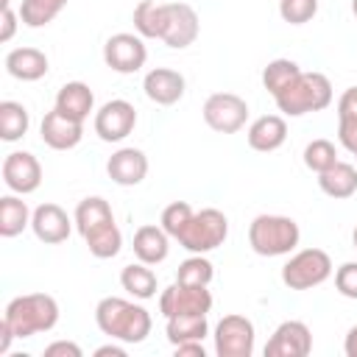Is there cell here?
<instances>
[{
    "label": "cell",
    "instance_id": "cell-1",
    "mask_svg": "<svg viewBox=\"0 0 357 357\" xmlns=\"http://www.w3.org/2000/svg\"><path fill=\"white\" fill-rule=\"evenodd\" d=\"M73 220H75V229L84 237V243H86V248H89L92 257L112 259V257L120 254L123 234H120V229L114 223V212H112V206H109L106 198L89 195V198L78 201Z\"/></svg>",
    "mask_w": 357,
    "mask_h": 357
},
{
    "label": "cell",
    "instance_id": "cell-2",
    "mask_svg": "<svg viewBox=\"0 0 357 357\" xmlns=\"http://www.w3.org/2000/svg\"><path fill=\"white\" fill-rule=\"evenodd\" d=\"M95 324L98 329L120 343H142L151 335V312L142 304H134L120 296H106L95 307Z\"/></svg>",
    "mask_w": 357,
    "mask_h": 357
},
{
    "label": "cell",
    "instance_id": "cell-3",
    "mask_svg": "<svg viewBox=\"0 0 357 357\" xmlns=\"http://www.w3.org/2000/svg\"><path fill=\"white\" fill-rule=\"evenodd\" d=\"M3 321L11 326V332L25 340L39 332H50L59 324V301L47 293H25L6 304Z\"/></svg>",
    "mask_w": 357,
    "mask_h": 357
},
{
    "label": "cell",
    "instance_id": "cell-4",
    "mask_svg": "<svg viewBox=\"0 0 357 357\" xmlns=\"http://www.w3.org/2000/svg\"><path fill=\"white\" fill-rule=\"evenodd\" d=\"M276 109L284 117H301L310 112H324L332 103V81L324 73H298V78L282 89L276 98Z\"/></svg>",
    "mask_w": 357,
    "mask_h": 357
},
{
    "label": "cell",
    "instance_id": "cell-5",
    "mask_svg": "<svg viewBox=\"0 0 357 357\" xmlns=\"http://www.w3.org/2000/svg\"><path fill=\"white\" fill-rule=\"evenodd\" d=\"M301 229L287 215H257L248 226V245L259 257H284L296 251Z\"/></svg>",
    "mask_w": 357,
    "mask_h": 357
},
{
    "label": "cell",
    "instance_id": "cell-6",
    "mask_svg": "<svg viewBox=\"0 0 357 357\" xmlns=\"http://www.w3.org/2000/svg\"><path fill=\"white\" fill-rule=\"evenodd\" d=\"M201 20L190 3H156L153 39H162L173 50H184L198 39Z\"/></svg>",
    "mask_w": 357,
    "mask_h": 357
},
{
    "label": "cell",
    "instance_id": "cell-7",
    "mask_svg": "<svg viewBox=\"0 0 357 357\" xmlns=\"http://www.w3.org/2000/svg\"><path fill=\"white\" fill-rule=\"evenodd\" d=\"M226 237H229V218L220 209L206 206L201 212H192L190 223L184 226V231L176 240L190 254H209V251L220 248L226 243Z\"/></svg>",
    "mask_w": 357,
    "mask_h": 357
},
{
    "label": "cell",
    "instance_id": "cell-8",
    "mask_svg": "<svg viewBox=\"0 0 357 357\" xmlns=\"http://www.w3.org/2000/svg\"><path fill=\"white\" fill-rule=\"evenodd\" d=\"M332 276V259L324 248H301L282 265V282L290 290H312Z\"/></svg>",
    "mask_w": 357,
    "mask_h": 357
},
{
    "label": "cell",
    "instance_id": "cell-9",
    "mask_svg": "<svg viewBox=\"0 0 357 357\" xmlns=\"http://www.w3.org/2000/svg\"><path fill=\"white\" fill-rule=\"evenodd\" d=\"M215 354L218 357H251L254 354V324L245 315H223L215 326Z\"/></svg>",
    "mask_w": 357,
    "mask_h": 357
},
{
    "label": "cell",
    "instance_id": "cell-10",
    "mask_svg": "<svg viewBox=\"0 0 357 357\" xmlns=\"http://www.w3.org/2000/svg\"><path fill=\"white\" fill-rule=\"evenodd\" d=\"M248 120V103L234 92H215L204 100V123L218 134H234Z\"/></svg>",
    "mask_w": 357,
    "mask_h": 357
},
{
    "label": "cell",
    "instance_id": "cell-11",
    "mask_svg": "<svg viewBox=\"0 0 357 357\" xmlns=\"http://www.w3.org/2000/svg\"><path fill=\"white\" fill-rule=\"evenodd\" d=\"M103 61L109 70L120 73V75H131L137 70L145 67L148 61V47L142 42L139 33H114L106 39L103 45Z\"/></svg>",
    "mask_w": 357,
    "mask_h": 357
},
{
    "label": "cell",
    "instance_id": "cell-12",
    "mask_svg": "<svg viewBox=\"0 0 357 357\" xmlns=\"http://www.w3.org/2000/svg\"><path fill=\"white\" fill-rule=\"evenodd\" d=\"M209 310H212V293L206 287L173 282L159 296V312L165 318H173V315H206Z\"/></svg>",
    "mask_w": 357,
    "mask_h": 357
},
{
    "label": "cell",
    "instance_id": "cell-13",
    "mask_svg": "<svg viewBox=\"0 0 357 357\" xmlns=\"http://www.w3.org/2000/svg\"><path fill=\"white\" fill-rule=\"evenodd\" d=\"M134 126H137V109L123 98L106 100L95 112V134L103 142H123L134 131Z\"/></svg>",
    "mask_w": 357,
    "mask_h": 357
},
{
    "label": "cell",
    "instance_id": "cell-14",
    "mask_svg": "<svg viewBox=\"0 0 357 357\" xmlns=\"http://www.w3.org/2000/svg\"><path fill=\"white\" fill-rule=\"evenodd\" d=\"M0 173H3L6 187L11 192H17V195H31L42 184V165L28 151H11L3 159V170Z\"/></svg>",
    "mask_w": 357,
    "mask_h": 357
},
{
    "label": "cell",
    "instance_id": "cell-15",
    "mask_svg": "<svg viewBox=\"0 0 357 357\" xmlns=\"http://www.w3.org/2000/svg\"><path fill=\"white\" fill-rule=\"evenodd\" d=\"M312 351V332L304 321H282L265 343V357H307Z\"/></svg>",
    "mask_w": 357,
    "mask_h": 357
},
{
    "label": "cell",
    "instance_id": "cell-16",
    "mask_svg": "<svg viewBox=\"0 0 357 357\" xmlns=\"http://www.w3.org/2000/svg\"><path fill=\"white\" fill-rule=\"evenodd\" d=\"M39 134H42V142L53 151H70L81 142L84 137V123L81 120H73L67 117L64 112H59L53 106V112H47L42 117V126H39Z\"/></svg>",
    "mask_w": 357,
    "mask_h": 357
},
{
    "label": "cell",
    "instance_id": "cell-17",
    "mask_svg": "<svg viewBox=\"0 0 357 357\" xmlns=\"http://www.w3.org/2000/svg\"><path fill=\"white\" fill-rule=\"evenodd\" d=\"M73 223L75 220H70V215L59 204H39L31 215V229H33L36 240H42L47 245L64 243L73 231Z\"/></svg>",
    "mask_w": 357,
    "mask_h": 357
},
{
    "label": "cell",
    "instance_id": "cell-18",
    "mask_svg": "<svg viewBox=\"0 0 357 357\" xmlns=\"http://www.w3.org/2000/svg\"><path fill=\"white\" fill-rule=\"evenodd\" d=\"M142 89L148 95V100H153L156 106H173L184 98V89H187V81L178 70H170V67H153L151 73H145V81H142Z\"/></svg>",
    "mask_w": 357,
    "mask_h": 357
},
{
    "label": "cell",
    "instance_id": "cell-19",
    "mask_svg": "<svg viewBox=\"0 0 357 357\" xmlns=\"http://www.w3.org/2000/svg\"><path fill=\"white\" fill-rule=\"evenodd\" d=\"M106 173L120 187H137L148 176V156L139 148H120L109 156Z\"/></svg>",
    "mask_w": 357,
    "mask_h": 357
},
{
    "label": "cell",
    "instance_id": "cell-20",
    "mask_svg": "<svg viewBox=\"0 0 357 357\" xmlns=\"http://www.w3.org/2000/svg\"><path fill=\"white\" fill-rule=\"evenodd\" d=\"M245 139H248V145L254 151L271 153V151L284 145V139H287V120L282 114H262V117H257L248 126Z\"/></svg>",
    "mask_w": 357,
    "mask_h": 357
},
{
    "label": "cell",
    "instance_id": "cell-21",
    "mask_svg": "<svg viewBox=\"0 0 357 357\" xmlns=\"http://www.w3.org/2000/svg\"><path fill=\"white\" fill-rule=\"evenodd\" d=\"M50 70L47 56L39 47H14L6 53V73L17 81H39Z\"/></svg>",
    "mask_w": 357,
    "mask_h": 357
},
{
    "label": "cell",
    "instance_id": "cell-22",
    "mask_svg": "<svg viewBox=\"0 0 357 357\" xmlns=\"http://www.w3.org/2000/svg\"><path fill=\"white\" fill-rule=\"evenodd\" d=\"M170 254V234L162 226L145 223L134 231V257L145 265H159Z\"/></svg>",
    "mask_w": 357,
    "mask_h": 357
},
{
    "label": "cell",
    "instance_id": "cell-23",
    "mask_svg": "<svg viewBox=\"0 0 357 357\" xmlns=\"http://www.w3.org/2000/svg\"><path fill=\"white\" fill-rule=\"evenodd\" d=\"M56 109L64 112L73 120H86L89 112L95 109V95L89 89V84L84 81H67L59 92H56Z\"/></svg>",
    "mask_w": 357,
    "mask_h": 357
},
{
    "label": "cell",
    "instance_id": "cell-24",
    "mask_svg": "<svg viewBox=\"0 0 357 357\" xmlns=\"http://www.w3.org/2000/svg\"><path fill=\"white\" fill-rule=\"evenodd\" d=\"M318 187H321L329 198L346 201V198H351V195L357 192V167L337 159L329 170L318 173Z\"/></svg>",
    "mask_w": 357,
    "mask_h": 357
},
{
    "label": "cell",
    "instance_id": "cell-25",
    "mask_svg": "<svg viewBox=\"0 0 357 357\" xmlns=\"http://www.w3.org/2000/svg\"><path fill=\"white\" fill-rule=\"evenodd\" d=\"M120 284H123L126 293H131V296L139 298V301L153 298V296H156V287H159L156 273L151 271V265H145V262H139V259L131 262V265H126V268L120 271Z\"/></svg>",
    "mask_w": 357,
    "mask_h": 357
},
{
    "label": "cell",
    "instance_id": "cell-26",
    "mask_svg": "<svg viewBox=\"0 0 357 357\" xmlns=\"http://www.w3.org/2000/svg\"><path fill=\"white\" fill-rule=\"evenodd\" d=\"M337 139L346 151L357 153V86H349L337 100Z\"/></svg>",
    "mask_w": 357,
    "mask_h": 357
},
{
    "label": "cell",
    "instance_id": "cell-27",
    "mask_svg": "<svg viewBox=\"0 0 357 357\" xmlns=\"http://www.w3.org/2000/svg\"><path fill=\"white\" fill-rule=\"evenodd\" d=\"M31 209L28 204L14 192V195H3L0 198V234L3 237H17L22 234L25 226H31Z\"/></svg>",
    "mask_w": 357,
    "mask_h": 357
},
{
    "label": "cell",
    "instance_id": "cell-28",
    "mask_svg": "<svg viewBox=\"0 0 357 357\" xmlns=\"http://www.w3.org/2000/svg\"><path fill=\"white\" fill-rule=\"evenodd\" d=\"M165 321H167L165 335L173 346L187 343V340H204L209 335L206 315H173V318H165Z\"/></svg>",
    "mask_w": 357,
    "mask_h": 357
},
{
    "label": "cell",
    "instance_id": "cell-29",
    "mask_svg": "<svg viewBox=\"0 0 357 357\" xmlns=\"http://www.w3.org/2000/svg\"><path fill=\"white\" fill-rule=\"evenodd\" d=\"M31 117L28 109L17 100H3L0 103V139L3 142H17L28 134Z\"/></svg>",
    "mask_w": 357,
    "mask_h": 357
},
{
    "label": "cell",
    "instance_id": "cell-30",
    "mask_svg": "<svg viewBox=\"0 0 357 357\" xmlns=\"http://www.w3.org/2000/svg\"><path fill=\"white\" fill-rule=\"evenodd\" d=\"M67 0H22L20 3V20L28 28H45L50 25L61 11H64Z\"/></svg>",
    "mask_w": 357,
    "mask_h": 357
},
{
    "label": "cell",
    "instance_id": "cell-31",
    "mask_svg": "<svg viewBox=\"0 0 357 357\" xmlns=\"http://www.w3.org/2000/svg\"><path fill=\"white\" fill-rule=\"evenodd\" d=\"M298 73H301V67L293 59H273L262 70V86L276 98L282 89H287L298 78Z\"/></svg>",
    "mask_w": 357,
    "mask_h": 357
},
{
    "label": "cell",
    "instance_id": "cell-32",
    "mask_svg": "<svg viewBox=\"0 0 357 357\" xmlns=\"http://www.w3.org/2000/svg\"><path fill=\"white\" fill-rule=\"evenodd\" d=\"M212 276H215V268H212V262H209L204 254L187 257V259L178 265V271H176V282H181V284H195V287H209Z\"/></svg>",
    "mask_w": 357,
    "mask_h": 357
},
{
    "label": "cell",
    "instance_id": "cell-33",
    "mask_svg": "<svg viewBox=\"0 0 357 357\" xmlns=\"http://www.w3.org/2000/svg\"><path fill=\"white\" fill-rule=\"evenodd\" d=\"M335 162H337V148H335L329 139H312V142L304 148V165H307L312 173H324V170H329Z\"/></svg>",
    "mask_w": 357,
    "mask_h": 357
},
{
    "label": "cell",
    "instance_id": "cell-34",
    "mask_svg": "<svg viewBox=\"0 0 357 357\" xmlns=\"http://www.w3.org/2000/svg\"><path fill=\"white\" fill-rule=\"evenodd\" d=\"M190 218H192V206H190L187 201H173V204H167V206L162 209L159 226L176 240V237L184 231V226L190 223Z\"/></svg>",
    "mask_w": 357,
    "mask_h": 357
},
{
    "label": "cell",
    "instance_id": "cell-35",
    "mask_svg": "<svg viewBox=\"0 0 357 357\" xmlns=\"http://www.w3.org/2000/svg\"><path fill=\"white\" fill-rule=\"evenodd\" d=\"M318 14V0H279V17L290 25H304Z\"/></svg>",
    "mask_w": 357,
    "mask_h": 357
},
{
    "label": "cell",
    "instance_id": "cell-36",
    "mask_svg": "<svg viewBox=\"0 0 357 357\" xmlns=\"http://www.w3.org/2000/svg\"><path fill=\"white\" fill-rule=\"evenodd\" d=\"M134 28L142 39H153L156 28V0H139L134 8Z\"/></svg>",
    "mask_w": 357,
    "mask_h": 357
},
{
    "label": "cell",
    "instance_id": "cell-37",
    "mask_svg": "<svg viewBox=\"0 0 357 357\" xmlns=\"http://www.w3.org/2000/svg\"><path fill=\"white\" fill-rule=\"evenodd\" d=\"M335 287L346 298H357V262H343L335 271Z\"/></svg>",
    "mask_w": 357,
    "mask_h": 357
},
{
    "label": "cell",
    "instance_id": "cell-38",
    "mask_svg": "<svg viewBox=\"0 0 357 357\" xmlns=\"http://www.w3.org/2000/svg\"><path fill=\"white\" fill-rule=\"evenodd\" d=\"M45 357H84V351L73 340H53L50 346H45Z\"/></svg>",
    "mask_w": 357,
    "mask_h": 357
},
{
    "label": "cell",
    "instance_id": "cell-39",
    "mask_svg": "<svg viewBox=\"0 0 357 357\" xmlns=\"http://www.w3.org/2000/svg\"><path fill=\"white\" fill-rule=\"evenodd\" d=\"M17 20H20V14H14V8L11 6H6L3 11H0V42H11V36H14V31H17Z\"/></svg>",
    "mask_w": 357,
    "mask_h": 357
},
{
    "label": "cell",
    "instance_id": "cell-40",
    "mask_svg": "<svg viewBox=\"0 0 357 357\" xmlns=\"http://www.w3.org/2000/svg\"><path fill=\"white\" fill-rule=\"evenodd\" d=\"M173 349H176V357H206V349L201 340H187V343H178Z\"/></svg>",
    "mask_w": 357,
    "mask_h": 357
},
{
    "label": "cell",
    "instance_id": "cell-41",
    "mask_svg": "<svg viewBox=\"0 0 357 357\" xmlns=\"http://www.w3.org/2000/svg\"><path fill=\"white\" fill-rule=\"evenodd\" d=\"M126 357V346H117V343H106V346H98L95 349V357Z\"/></svg>",
    "mask_w": 357,
    "mask_h": 357
},
{
    "label": "cell",
    "instance_id": "cell-42",
    "mask_svg": "<svg viewBox=\"0 0 357 357\" xmlns=\"http://www.w3.org/2000/svg\"><path fill=\"white\" fill-rule=\"evenodd\" d=\"M343 351L346 357H357V324L346 332V340H343Z\"/></svg>",
    "mask_w": 357,
    "mask_h": 357
},
{
    "label": "cell",
    "instance_id": "cell-43",
    "mask_svg": "<svg viewBox=\"0 0 357 357\" xmlns=\"http://www.w3.org/2000/svg\"><path fill=\"white\" fill-rule=\"evenodd\" d=\"M0 335H3V337H0V354H8V346H11V340H14L17 335L11 332V326H8L6 321H0Z\"/></svg>",
    "mask_w": 357,
    "mask_h": 357
},
{
    "label": "cell",
    "instance_id": "cell-44",
    "mask_svg": "<svg viewBox=\"0 0 357 357\" xmlns=\"http://www.w3.org/2000/svg\"><path fill=\"white\" fill-rule=\"evenodd\" d=\"M351 243H354V248H357V226H354V231H351Z\"/></svg>",
    "mask_w": 357,
    "mask_h": 357
},
{
    "label": "cell",
    "instance_id": "cell-45",
    "mask_svg": "<svg viewBox=\"0 0 357 357\" xmlns=\"http://www.w3.org/2000/svg\"><path fill=\"white\" fill-rule=\"evenodd\" d=\"M351 14L357 17V0H351Z\"/></svg>",
    "mask_w": 357,
    "mask_h": 357
},
{
    "label": "cell",
    "instance_id": "cell-46",
    "mask_svg": "<svg viewBox=\"0 0 357 357\" xmlns=\"http://www.w3.org/2000/svg\"><path fill=\"white\" fill-rule=\"evenodd\" d=\"M6 6H11V0H0V8H6Z\"/></svg>",
    "mask_w": 357,
    "mask_h": 357
},
{
    "label": "cell",
    "instance_id": "cell-47",
    "mask_svg": "<svg viewBox=\"0 0 357 357\" xmlns=\"http://www.w3.org/2000/svg\"><path fill=\"white\" fill-rule=\"evenodd\" d=\"M354 156H357V153H354Z\"/></svg>",
    "mask_w": 357,
    "mask_h": 357
}]
</instances>
